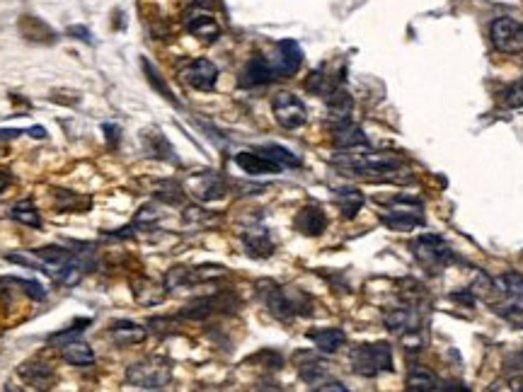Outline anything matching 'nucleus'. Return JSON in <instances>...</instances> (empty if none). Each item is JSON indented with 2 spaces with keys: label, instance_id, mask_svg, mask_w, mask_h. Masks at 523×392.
<instances>
[{
  "label": "nucleus",
  "instance_id": "obj_17",
  "mask_svg": "<svg viewBox=\"0 0 523 392\" xmlns=\"http://www.w3.org/2000/svg\"><path fill=\"white\" fill-rule=\"evenodd\" d=\"M272 80H274V71H272V66H269V58H264V56L252 58L245 66L242 78H240V83L245 85V88H257V85H267Z\"/></svg>",
  "mask_w": 523,
  "mask_h": 392
},
{
  "label": "nucleus",
  "instance_id": "obj_27",
  "mask_svg": "<svg viewBox=\"0 0 523 392\" xmlns=\"http://www.w3.org/2000/svg\"><path fill=\"white\" fill-rule=\"evenodd\" d=\"M335 199H337V206H340L342 216L344 218H354V216L361 211L363 206V194L358 192V189L354 187H340L335 189Z\"/></svg>",
  "mask_w": 523,
  "mask_h": 392
},
{
  "label": "nucleus",
  "instance_id": "obj_23",
  "mask_svg": "<svg viewBox=\"0 0 523 392\" xmlns=\"http://www.w3.org/2000/svg\"><path fill=\"white\" fill-rule=\"evenodd\" d=\"M187 31L194 36H199V39L216 41L221 36V24L216 22V18H211V15L197 13L187 20Z\"/></svg>",
  "mask_w": 523,
  "mask_h": 392
},
{
  "label": "nucleus",
  "instance_id": "obj_26",
  "mask_svg": "<svg viewBox=\"0 0 523 392\" xmlns=\"http://www.w3.org/2000/svg\"><path fill=\"white\" fill-rule=\"evenodd\" d=\"M327 109H330V116L337 121V124H342V121H349V114H351V109H354L351 94H349L347 90H342V88H335L330 92V102H327Z\"/></svg>",
  "mask_w": 523,
  "mask_h": 392
},
{
  "label": "nucleus",
  "instance_id": "obj_9",
  "mask_svg": "<svg viewBox=\"0 0 523 392\" xmlns=\"http://www.w3.org/2000/svg\"><path fill=\"white\" fill-rule=\"evenodd\" d=\"M383 223L390 230H412L417 225H424V209L419 201L395 199L393 209L383 214Z\"/></svg>",
  "mask_w": 523,
  "mask_h": 392
},
{
  "label": "nucleus",
  "instance_id": "obj_4",
  "mask_svg": "<svg viewBox=\"0 0 523 392\" xmlns=\"http://www.w3.org/2000/svg\"><path fill=\"white\" fill-rule=\"evenodd\" d=\"M349 361H351L354 373L363 375V378H376L380 373L393 370V349L385 342L361 344L351 351Z\"/></svg>",
  "mask_w": 523,
  "mask_h": 392
},
{
  "label": "nucleus",
  "instance_id": "obj_18",
  "mask_svg": "<svg viewBox=\"0 0 523 392\" xmlns=\"http://www.w3.org/2000/svg\"><path fill=\"white\" fill-rule=\"evenodd\" d=\"M146 327L136 325L131 320H116L109 325V337L114 339L119 346H129V344H141L146 339Z\"/></svg>",
  "mask_w": 523,
  "mask_h": 392
},
{
  "label": "nucleus",
  "instance_id": "obj_6",
  "mask_svg": "<svg viewBox=\"0 0 523 392\" xmlns=\"http://www.w3.org/2000/svg\"><path fill=\"white\" fill-rule=\"evenodd\" d=\"M172 378V368L165 358H144V361H136L134 365H129L126 370V380L136 388L144 390H162Z\"/></svg>",
  "mask_w": 523,
  "mask_h": 392
},
{
  "label": "nucleus",
  "instance_id": "obj_13",
  "mask_svg": "<svg viewBox=\"0 0 523 392\" xmlns=\"http://www.w3.org/2000/svg\"><path fill=\"white\" fill-rule=\"evenodd\" d=\"M293 227L298 232H303V235H308V237L322 235V232H325V227H327L325 211H322L320 206H303V209L295 214Z\"/></svg>",
  "mask_w": 523,
  "mask_h": 392
},
{
  "label": "nucleus",
  "instance_id": "obj_21",
  "mask_svg": "<svg viewBox=\"0 0 523 392\" xmlns=\"http://www.w3.org/2000/svg\"><path fill=\"white\" fill-rule=\"evenodd\" d=\"M242 240H245V247L252 257H269V254L274 252L272 235H269V230L262 225L250 227L247 232H242Z\"/></svg>",
  "mask_w": 523,
  "mask_h": 392
},
{
  "label": "nucleus",
  "instance_id": "obj_7",
  "mask_svg": "<svg viewBox=\"0 0 523 392\" xmlns=\"http://www.w3.org/2000/svg\"><path fill=\"white\" fill-rule=\"evenodd\" d=\"M489 39L499 54H521L523 24L514 18H496L489 27Z\"/></svg>",
  "mask_w": 523,
  "mask_h": 392
},
{
  "label": "nucleus",
  "instance_id": "obj_39",
  "mask_svg": "<svg viewBox=\"0 0 523 392\" xmlns=\"http://www.w3.org/2000/svg\"><path fill=\"white\" fill-rule=\"evenodd\" d=\"M0 150H3V146H0Z\"/></svg>",
  "mask_w": 523,
  "mask_h": 392
},
{
  "label": "nucleus",
  "instance_id": "obj_5",
  "mask_svg": "<svg viewBox=\"0 0 523 392\" xmlns=\"http://www.w3.org/2000/svg\"><path fill=\"white\" fill-rule=\"evenodd\" d=\"M412 254L417 257V262L431 274H438L453 262V250L443 237L434 235V232H426L419 235L412 242Z\"/></svg>",
  "mask_w": 523,
  "mask_h": 392
},
{
  "label": "nucleus",
  "instance_id": "obj_33",
  "mask_svg": "<svg viewBox=\"0 0 523 392\" xmlns=\"http://www.w3.org/2000/svg\"><path fill=\"white\" fill-rule=\"evenodd\" d=\"M501 102H504V107H509V109L523 107V78L516 83H511L509 88H504V92H501Z\"/></svg>",
  "mask_w": 523,
  "mask_h": 392
},
{
  "label": "nucleus",
  "instance_id": "obj_19",
  "mask_svg": "<svg viewBox=\"0 0 523 392\" xmlns=\"http://www.w3.org/2000/svg\"><path fill=\"white\" fill-rule=\"evenodd\" d=\"M218 308H228V300L225 295H211V298H199L192 305H187L179 317H187V320H206L209 315L218 312Z\"/></svg>",
  "mask_w": 523,
  "mask_h": 392
},
{
  "label": "nucleus",
  "instance_id": "obj_22",
  "mask_svg": "<svg viewBox=\"0 0 523 392\" xmlns=\"http://www.w3.org/2000/svg\"><path fill=\"white\" fill-rule=\"evenodd\" d=\"M385 325L395 335H407V332L419 330V317H417V312L412 308H398L385 315Z\"/></svg>",
  "mask_w": 523,
  "mask_h": 392
},
{
  "label": "nucleus",
  "instance_id": "obj_3",
  "mask_svg": "<svg viewBox=\"0 0 523 392\" xmlns=\"http://www.w3.org/2000/svg\"><path fill=\"white\" fill-rule=\"evenodd\" d=\"M257 290H260L264 305L269 308L274 317L279 320H291L295 315H308L310 312V303L308 298H303L300 293H288L281 286H277L274 281H260L257 284Z\"/></svg>",
  "mask_w": 523,
  "mask_h": 392
},
{
  "label": "nucleus",
  "instance_id": "obj_20",
  "mask_svg": "<svg viewBox=\"0 0 523 392\" xmlns=\"http://www.w3.org/2000/svg\"><path fill=\"white\" fill-rule=\"evenodd\" d=\"M20 31H22L25 39L29 41H39V44H51L56 41V31L39 18H32V15H25L20 20Z\"/></svg>",
  "mask_w": 523,
  "mask_h": 392
},
{
  "label": "nucleus",
  "instance_id": "obj_10",
  "mask_svg": "<svg viewBox=\"0 0 523 392\" xmlns=\"http://www.w3.org/2000/svg\"><path fill=\"white\" fill-rule=\"evenodd\" d=\"M303 63V51L293 39H284L277 44V51L269 58V66L274 71V78H291L293 73L300 71Z\"/></svg>",
  "mask_w": 523,
  "mask_h": 392
},
{
  "label": "nucleus",
  "instance_id": "obj_11",
  "mask_svg": "<svg viewBox=\"0 0 523 392\" xmlns=\"http://www.w3.org/2000/svg\"><path fill=\"white\" fill-rule=\"evenodd\" d=\"M182 80L199 92H211L218 83V68L209 58H197L182 71Z\"/></svg>",
  "mask_w": 523,
  "mask_h": 392
},
{
  "label": "nucleus",
  "instance_id": "obj_25",
  "mask_svg": "<svg viewBox=\"0 0 523 392\" xmlns=\"http://www.w3.org/2000/svg\"><path fill=\"white\" fill-rule=\"evenodd\" d=\"M54 199H56V209L63 211V214H85L90 206H92L90 196L73 194L68 189H54Z\"/></svg>",
  "mask_w": 523,
  "mask_h": 392
},
{
  "label": "nucleus",
  "instance_id": "obj_37",
  "mask_svg": "<svg viewBox=\"0 0 523 392\" xmlns=\"http://www.w3.org/2000/svg\"><path fill=\"white\" fill-rule=\"evenodd\" d=\"M68 34H76L81 41H85V44H92V39H90V31L85 27H71V29H68Z\"/></svg>",
  "mask_w": 523,
  "mask_h": 392
},
{
  "label": "nucleus",
  "instance_id": "obj_32",
  "mask_svg": "<svg viewBox=\"0 0 523 392\" xmlns=\"http://www.w3.org/2000/svg\"><path fill=\"white\" fill-rule=\"evenodd\" d=\"M85 325H90V320H76L71 327H68V330L56 332V335H49V344H54V346L63 349L66 344L76 342V339L81 337L83 332H85Z\"/></svg>",
  "mask_w": 523,
  "mask_h": 392
},
{
  "label": "nucleus",
  "instance_id": "obj_24",
  "mask_svg": "<svg viewBox=\"0 0 523 392\" xmlns=\"http://www.w3.org/2000/svg\"><path fill=\"white\" fill-rule=\"evenodd\" d=\"M308 339L320 349V351H325V354L340 351V349L347 344V335H344V330H340V327H330V330L310 332Z\"/></svg>",
  "mask_w": 523,
  "mask_h": 392
},
{
  "label": "nucleus",
  "instance_id": "obj_38",
  "mask_svg": "<svg viewBox=\"0 0 523 392\" xmlns=\"http://www.w3.org/2000/svg\"><path fill=\"white\" fill-rule=\"evenodd\" d=\"M10 182H13V174H10L8 169H0V194L10 187Z\"/></svg>",
  "mask_w": 523,
  "mask_h": 392
},
{
  "label": "nucleus",
  "instance_id": "obj_2",
  "mask_svg": "<svg viewBox=\"0 0 523 392\" xmlns=\"http://www.w3.org/2000/svg\"><path fill=\"white\" fill-rule=\"evenodd\" d=\"M337 167L347 174H378V172H395L403 167V158L393 155V153H342V155L332 158Z\"/></svg>",
  "mask_w": 523,
  "mask_h": 392
},
{
  "label": "nucleus",
  "instance_id": "obj_15",
  "mask_svg": "<svg viewBox=\"0 0 523 392\" xmlns=\"http://www.w3.org/2000/svg\"><path fill=\"white\" fill-rule=\"evenodd\" d=\"M192 187H194V194H197L202 201H216V199H221V196L225 194L223 177H221V174H216V172L197 174V177L192 179Z\"/></svg>",
  "mask_w": 523,
  "mask_h": 392
},
{
  "label": "nucleus",
  "instance_id": "obj_34",
  "mask_svg": "<svg viewBox=\"0 0 523 392\" xmlns=\"http://www.w3.org/2000/svg\"><path fill=\"white\" fill-rule=\"evenodd\" d=\"M18 286L22 288V293L32 300H44L46 298V290L39 281H27V279H18Z\"/></svg>",
  "mask_w": 523,
  "mask_h": 392
},
{
  "label": "nucleus",
  "instance_id": "obj_14",
  "mask_svg": "<svg viewBox=\"0 0 523 392\" xmlns=\"http://www.w3.org/2000/svg\"><path fill=\"white\" fill-rule=\"evenodd\" d=\"M407 390L412 392H436V390H465L463 385H451V383H443V380H438L434 373H429L426 368H421V365H414L412 368V373L407 375Z\"/></svg>",
  "mask_w": 523,
  "mask_h": 392
},
{
  "label": "nucleus",
  "instance_id": "obj_28",
  "mask_svg": "<svg viewBox=\"0 0 523 392\" xmlns=\"http://www.w3.org/2000/svg\"><path fill=\"white\" fill-rule=\"evenodd\" d=\"M63 361L76 365V368H88L95 363V351L88 346L85 342H71L63 346Z\"/></svg>",
  "mask_w": 523,
  "mask_h": 392
},
{
  "label": "nucleus",
  "instance_id": "obj_29",
  "mask_svg": "<svg viewBox=\"0 0 523 392\" xmlns=\"http://www.w3.org/2000/svg\"><path fill=\"white\" fill-rule=\"evenodd\" d=\"M134 295L141 305H158L162 298H165V290L148 279H136L134 281Z\"/></svg>",
  "mask_w": 523,
  "mask_h": 392
},
{
  "label": "nucleus",
  "instance_id": "obj_35",
  "mask_svg": "<svg viewBox=\"0 0 523 392\" xmlns=\"http://www.w3.org/2000/svg\"><path fill=\"white\" fill-rule=\"evenodd\" d=\"M144 68H146V73H148V80H151L153 85H155L158 90H160V94H162V97H167V99H172V102H174L172 92H170V90L165 88V83H162L160 73H158L155 68H153V66H151V63H148V61H144Z\"/></svg>",
  "mask_w": 523,
  "mask_h": 392
},
{
  "label": "nucleus",
  "instance_id": "obj_1",
  "mask_svg": "<svg viewBox=\"0 0 523 392\" xmlns=\"http://www.w3.org/2000/svg\"><path fill=\"white\" fill-rule=\"evenodd\" d=\"M235 165L247 174H277L286 167H300V158L284 146H260L235 155Z\"/></svg>",
  "mask_w": 523,
  "mask_h": 392
},
{
  "label": "nucleus",
  "instance_id": "obj_36",
  "mask_svg": "<svg viewBox=\"0 0 523 392\" xmlns=\"http://www.w3.org/2000/svg\"><path fill=\"white\" fill-rule=\"evenodd\" d=\"M313 390H340V392H347L344 385L337 383V380H327V383H320V385H315Z\"/></svg>",
  "mask_w": 523,
  "mask_h": 392
},
{
  "label": "nucleus",
  "instance_id": "obj_8",
  "mask_svg": "<svg viewBox=\"0 0 523 392\" xmlns=\"http://www.w3.org/2000/svg\"><path fill=\"white\" fill-rule=\"evenodd\" d=\"M272 112L274 119L279 121L281 129H300V126L308 121V109H305L303 99L295 97L293 92H279L272 102Z\"/></svg>",
  "mask_w": 523,
  "mask_h": 392
},
{
  "label": "nucleus",
  "instance_id": "obj_16",
  "mask_svg": "<svg viewBox=\"0 0 523 392\" xmlns=\"http://www.w3.org/2000/svg\"><path fill=\"white\" fill-rule=\"evenodd\" d=\"M332 143H335L340 150H354L358 146H368V139L358 126H354L351 121H342L332 131Z\"/></svg>",
  "mask_w": 523,
  "mask_h": 392
},
{
  "label": "nucleus",
  "instance_id": "obj_30",
  "mask_svg": "<svg viewBox=\"0 0 523 392\" xmlns=\"http://www.w3.org/2000/svg\"><path fill=\"white\" fill-rule=\"evenodd\" d=\"M10 216H13V220H18V223H22L27 227H41V216L32 201H20V204H15Z\"/></svg>",
  "mask_w": 523,
  "mask_h": 392
},
{
  "label": "nucleus",
  "instance_id": "obj_12",
  "mask_svg": "<svg viewBox=\"0 0 523 392\" xmlns=\"http://www.w3.org/2000/svg\"><path fill=\"white\" fill-rule=\"evenodd\" d=\"M18 375L34 390H49L56 383L54 365L46 361H27L18 368Z\"/></svg>",
  "mask_w": 523,
  "mask_h": 392
},
{
  "label": "nucleus",
  "instance_id": "obj_31",
  "mask_svg": "<svg viewBox=\"0 0 523 392\" xmlns=\"http://www.w3.org/2000/svg\"><path fill=\"white\" fill-rule=\"evenodd\" d=\"M496 286H499V290H504V293L514 300V305H523V276L521 274H514V272L504 274L501 279H496Z\"/></svg>",
  "mask_w": 523,
  "mask_h": 392
}]
</instances>
